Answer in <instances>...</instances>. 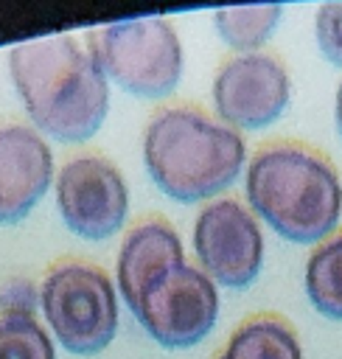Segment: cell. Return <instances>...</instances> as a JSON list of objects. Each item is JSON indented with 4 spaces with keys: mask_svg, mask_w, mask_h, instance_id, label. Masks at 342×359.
I'll return each mask as SVG.
<instances>
[{
    "mask_svg": "<svg viewBox=\"0 0 342 359\" xmlns=\"http://www.w3.org/2000/svg\"><path fill=\"white\" fill-rule=\"evenodd\" d=\"M8 76L42 137L84 143L101 129L109 109V81L73 36L50 34L14 45Z\"/></svg>",
    "mask_w": 342,
    "mask_h": 359,
    "instance_id": "6da1fadb",
    "label": "cell"
},
{
    "mask_svg": "<svg viewBox=\"0 0 342 359\" xmlns=\"http://www.w3.org/2000/svg\"><path fill=\"white\" fill-rule=\"evenodd\" d=\"M255 219L292 244H320L339 230L342 180L334 163L300 140L261 146L244 177Z\"/></svg>",
    "mask_w": 342,
    "mask_h": 359,
    "instance_id": "7a4b0ae2",
    "label": "cell"
},
{
    "mask_svg": "<svg viewBox=\"0 0 342 359\" xmlns=\"http://www.w3.org/2000/svg\"><path fill=\"white\" fill-rule=\"evenodd\" d=\"M143 165L174 202L219 199L247 165L244 137L216 115L174 104L157 109L143 129Z\"/></svg>",
    "mask_w": 342,
    "mask_h": 359,
    "instance_id": "3957f363",
    "label": "cell"
},
{
    "mask_svg": "<svg viewBox=\"0 0 342 359\" xmlns=\"http://www.w3.org/2000/svg\"><path fill=\"white\" fill-rule=\"evenodd\" d=\"M87 53L107 81L137 98H165L182 79V42L165 17H135L87 34Z\"/></svg>",
    "mask_w": 342,
    "mask_h": 359,
    "instance_id": "277c9868",
    "label": "cell"
},
{
    "mask_svg": "<svg viewBox=\"0 0 342 359\" xmlns=\"http://www.w3.org/2000/svg\"><path fill=\"white\" fill-rule=\"evenodd\" d=\"M39 309L56 342L76 356H95L115 339L118 289L90 261L53 264L39 283Z\"/></svg>",
    "mask_w": 342,
    "mask_h": 359,
    "instance_id": "5b68a950",
    "label": "cell"
},
{
    "mask_svg": "<svg viewBox=\"0 0 342 359\" xmlns=\"http://www.w3.org/2000/svg\"><path fill=\"white\" fill-rule=\"evenodd\" d=\"M132 314L157 345L182 351L213 331L219 320V292L199 266L179 264L140 294Z\"/></svg>",
    "mask_w": 342,
    "mask_h": 359,
    "instance_id": "8992f818",
    "label": "cell"
},
{
    "mask_svg": "<svg viewBox=\"0 0 342 359\" xmlns=\"http://www.w3.org/2000/svg\"><path fill=\"white\" fill-rule=\"evenodd\" d=\"M56 210L70 233L87 241L115 236L129 213V188L118 165L101 154H76L53 177Z\"/></svg>",
    "mask_w": 342,
    "mask_h": 359,
    "instance_id": "52a82bcc",
    "label": "cell"
},
{
    "mask_svg": "<svg viewBox=\"0 0 342 359\" xmlns=\"http://www.w3.org/2000/svg\"><path fill=\"white\" fill-rule=\"evenodd\" d=\"M193 252L216 286L247 289L264 266L261 224L238 199H210L193 222Z\"/></svg>",
    "mask_w": 342,
    "mask_h": 359,
    "instance_id": "ba28073f",
    "label": "cell"
},
{
    "mask_svg": "<svg viewBox=\"0 0 342 359\" xmlns=\"http://www.w3.org/2000/svg\"><path fill=\"white\" fill-rule=\"evenodd\" d=\"M210 98L221 123L235 132H252L286 112L292 81L275 53H238L219 67Z\"/></svg>",
    "mask_w": 342,
    "mask_h": 359,
    "instance_id": "9c48e42d",
    "label": "cell"
},
{
    "mask_svg": "<svg viewBox=\"0 0 342 359\" xmlns=\"http://www.w3.org/2000/svg\"><path fill=\"white\" fill-rule=\"evenodd\" d=\"M53 182L48 140L22 123L0 129V227L22 222Z\"/></svg>",
    "mask_w": 342,
    "mask_h": 359,
    "instance_id": "30bf717a",
    "label": "cell"
},
{
    "mask_svg": "<svg viewBox=\"0 0 342 359\" xmlns=\"http://www.w3.org/2000/svg\"><path fill=\"white\" fill-rule=\"evenodd\" d=\"M185 264L182 255V241L177 236V230L160 219H143L137 222L118 252V292L126 300V309L132 311L140 300V294L171 266Z\"/></svg>",
    "mask_w": 342,
    "mask_h": 359,
    "instance_id": "8fae6325",
    "label": "cell"
},
{
    "mask_svg": "<svg viewBox=\"0 0 342 359\" xmlns=\"http://www.w3.org/2000/svg\"><path fill=\"white\" fill-rule=\"evenodd\" d=\"M216 359H303L297 331L278 314L244 320Z\"/></svg>",
    "mask_w": 342,
    "mask_h": 359,
    "instance_id": "7c38bea8",
    "label": "cell"
},
{
    "mask_svg": "<svg viewBox=\"0 0 342 359\" xmlns=\"http://www.w3.org/2000/svg\"><path fill=\"white\" fill-rule=\"evenodd\" d=\"M306 297L328 320H342V227L320 241L306 261Z\"/></svg>",
    "mask_w": 342,
    "mask_h": 359,
    "instance_id": "4fadbf2b",
    "label": "cell"
},
{
    "mask_svg": "<svg viewBox=\"0 0 342 359\" xmlns=\"http://www.w3.org/2000/svg\"><path fill=\"white\" fill-rule=\"evenodd\" d=\"M280 17V6H230L213 14V28L235 56L258 53L275 34Z\"/></svg>",
    "mask_w": 342,
    "mask_h": 359,
    "instance_id": "5bb4252c",
    "label": "cell"
},
{
    "mask_svg": "<svg viewBox=\"0 0 342 359\" xmlns=\"http://www.w3.org/2000/svg\"><path fill=\"white\" fill-rule=\"evenodd\" d=\"M0 359H56V348L34 314L0 311Z\"/></svg>",
    "mask_w": 342,
    "mask_h": 359,
    "instance_id": "9a60e30c",
    "label": "cell"
},
{
    "mask_svg": "<svg viewBox=\"0 0 342 359\" xmlns=\"http://www.w3.org/2000/svg\"><path fill=\"white\" fill-rule=\"evenodd\" d=\"M314 39L320 53L342 70V3H325L314 17Z\"/></svg>",
    "mask_w": 342,
    "mask_h": 359,
    "instance_id": "2e32d148",
    "label": "cell"
},
{
    "mask_svg": "<svg viewBox=\"0 0 342 359\" xmlns=\"http://www.w3.org/2000/svg\"><path fill=\"white\" fill-rule=\"evenodd\" d=\"M334 121H336V129H339V137H342V81H339L336 98H334Z\"/></svg>",
    "mask_w": 342,
    "mask_h": 359,
    "instance_id": "e0dca14e",
    "label": "cell"
}]
</instances>
